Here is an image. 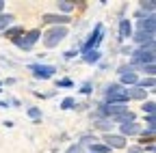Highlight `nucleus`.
I'll list each match as a JSON object with an SVG mask.
<instances>
[{"mask_svg": "<svg viewBox=\"0 0 156 153\" xmlns=\"http://www.w3.org/2000/svg\"><path fill=\"white\" fill-rule=\"evenodd\" d=\"M65 37H67V28L65 26H54V28H50L44 35V45L46 48H56L58 43L65 39Z\"/></svg>", "mask_w": 156, "mask_h": 153, "instance_id": "nucleus-1", "label": "nucleus"}, {"mask_svg": "<svg viewBox=\"0 0 156 153\" xmlns=\"http://www.w3.org/2000/svg\"><path fill=\"white\" fill-rule=\"evenodd\" d=\"M154 58H156V54H154V43L143 45L141 50H136V52L132 54V63H134V65H141V67L152 65V63H154Z\"/></svg>", "mask_w": 156, "mask_h": 153, "instance_id": "nucleus-2", "label": "nucleus"}, {"mask_svg": "<svg viewBox=\"0 0 156 153\" xmlns=\"http://www.w3.org/2000/svg\"><path fill=\"white\" fill-rule=\"evenodd\" d=\"M41 37V30H30V32H26V35H20V37H15L13 39V43L17 45V48H22V50H30L35 43H37V39Z\"/></svg>", "mask_w": 156, "mask_h": 153, "instance_id": "nucleus-3", "label": "nucleus"}, {"mask_svg": "<svg viewBox=\"0 0 156 153\" xmlns=\"http://www.w3.org/2000/svg\"><path fill=\"white\" fill-rule=\"evenodd\" d=\"M128 99H130L128 91H124L122 86H117V84L108 86V91H106V101L108 104H126Z\"/></svg>", "mask_w": 156, "mask_h": 153, "instance_id": "nucleus-4", "label": "nucleus"}, {"mask_svg": "<svg viewBox=\"0 0 156 153\" xmlns=\"http://www.w3.org/2000/svg\"><path fill=\"white\" fill-rule=\"evenodd\" d=\"M102 37H104V28H102V24H98V26H95V30H93V32H91V37H89V41L83 45V52L98 50V45H100V41H102Z\"/></svg>", "mask_w": 156, "mask_h": 153, "instance_id": "nucleus-5", "label": "nucleus"}, {"mask_svg": "<svg viewBox=\"0 0 156 153\" xmlns=\"http://www.w3.org/2000/svg\"><path fill=\"white\" fill-rule=\"evenodd\" d=\"M30 71H33V75L37 80H48L56 73V69L52 65H30Z\"/></svg>", "mask_w": 156, "mask_h": 153, "instance_id": "nucleus-6", "label": "nucleus"}, {"mask_svg": "<svg viewBox=\"0 0 156 153\" xmlns=\"http://www.w3.org/2000/svg\"><path fill=\"white\" fill-rule=\"evenodd\" d=\"M119 73H122V82H124V84L136 86V82H139V75H136L132 69H128V67H122V69H119Z\"/></svg>", "mask_w": 156, "mask_h": 153, "instance_id": "nucleus-7", "label": "nucleus"}, {"mask_svg": "<svg viewBox=\"0 0 156 153\" xmlns=\"http://www.w3.org/2000/svg\"><path fill=\"white\" fill-rule=\"evenodd\" d=\"M154 30H156V22H154L152 15L139 22V32H145V35H152V37H154Z\"/></svg>", "mask_w": 156, "mask_h": 153, "instance_id": "nucleus-8", "label": "nucleus"}, {"mask_svg": "<svg viewBox=\"0 0 156 153\" xmlns=\"http://www.w3.org/2000/svg\"><path fill=\"white\" fill-rule=\"evenodd\" d=\"M102 112L108 114V117L113 119V117H117V114L126 112V106L124 104H106V106H102Z\"/></svg>", "mask_w": 156, "mask_h": 153, "instance_id": "nucleus-9", "label": "nucleus"}, {"mask_svg": "<svg viewBox=\"0 0 156 153\" xmlns=\"http://www.w3.org/2000/svg\"><path fill=\"white\" fill-rule=\"evenodd\" d=\"M44 20L46 22H50V24H54V26H63V24H67V22H72L69 20V15H44Z\"/></svg>", "mask_w": 156, "mask_h": 153, "instance_id": "nucleus-10", "label": "nucleus"}, {"mask_svg": "<svg viewBox=\"0 0 156 153\" xmlns=\"http://www.w3.org/2000/svg\"><path fill=\"white\" fill-rule=\"evenodd\" d=\"M104 142H106L108 149H111V147H124V145H126V138H124V136H111V134H108V136L104 138Z\"/></svg>", "mask_w": 156, "mask_h": 153, "instance_id": "nucleus-11", "label": "nucleus"}, {"mask_svg": "<svg viewBox=\"0 0 156 153\" xmlns=\"http://www.w3.org/2000/svg\"><path fill=\"white\" fill-rule=\"evenodd\" d=\"M130 32H132L130 22H128V20H122V22H119V37H122V41H126V39H128Z\"/></svg>", "mask_w": 156, "mask_h": 153, "instance_id": "nucleus-12", "label": "nucleus"}, {"mask_svg": "<svg viewBox=\"0 0 156 153\" xmlns=\"http://www.w3.org/2000/svg\"><path fill=\"white\" fill-rule=\"evenodd\" d=\"M132 134H139V127H136V123H124L122 125V136H132Z\"/></svg>", "mask_w": 156, "mask_h": 153, "instance_id": "nucleus-13", "label": "nucleus"}, {"mask_svg": "<svg viewBox=\"0 0 156 153\" xmlns=\"http://www.w3.org/2000/svg\"><path fill=\"white\" fill-rule=\"evenodd\" d=\"M134 41L136 43H141V45H150V43H154V37L152 35H145V32H136V37H134Z\"/></svg>", "mask_w": 156, "mask_h": 153, "instance_id": "nucleus-14", "label": "nucleus"}, {"mask_svg": "<svg viewBox=\"0 0 156 153\" xmlns=\"http://www.w3.org/2000/svg\"><path fill=\"white\" fill-rule=\"evenodd\" d=\"M128 97L130 99H145V88H139V86H134L128 91Z\"/></svg>", "mask_w": 156, "mask_h": 153, "instance_id": "nucleus-15", "label": "nucleus"}, {"mask_svg": "<svg viewBox=\"0 0 156 153\" xmlns=\"http://www.w3.org/2000/svg\"><path fill=\"white\" fill-rule=\"evenodd\" d=\"M100 52H98V50H89V52H85V56H83V58H85V63H98V61H100Z\"/></svg>", "mask_w": 156, "mask_h": 153, "instance_id": "nucleus-16", "label": "nucleus"}, {"mask_svg": "<svg viewBox=\"0 0 156 153\" xmlns=\"http://www.w3.org/2000/svg\"><path fill=\"white\" fill-rule=\"evenodd\" d=\"M11 22H13V15H2L0 13V30H7L11 26Z\"/></svg>", "mask_w": 156, "mask_h": 153, "instance_id": "nucleus-17", "label": "nucleus"}, {"mask_svg": "<svg viewBox=\"0 0 156 153\" xmlns=\"http://www.w3.org/2000/svg\"><path fill=\"white\" fill-rule=\"evenodd\" d=\"M111 149L102 142H91V153H108Z\"/></svg>", "mask_w": 156, "mask_h": 153, "instance_id": "nucleus-18", "label": "nucleus"}, {"mask_svg": "<svg viewBox=\"0 0 156 153\" xmlns=\"http://www.w3.org/2000/svg\"><path fill=\"white\" fill-rule=\"evenodd\" d=\"M56 5H58V9H61L63 13H69V11L74 9V2H69V0H58Z\"/></svg>", "mask_w": 156, "mask_h": 153, "instance_id": "nucleus-19", "label": "nucleus"}, {"mask_svg": "<svg viewBox=\"0 0 156 153\" xmlns=\"http://www.w3.org/2000/svg\"><path fill=\"white\" fill-rule=\"evenodd\" d=\"M5 32H7V37H11V39H15V37H20V35L24 32V28H22V26H15V28H7Z\"/></svg>", "mask_w": 156, "mask_h": 153, "instance_id": "nucleus-20", "label": "nucleus"}, {"mask_svg": "<svg viewBox=\"0 0 156 153\" xmlns=\"http://www.w3.org/2000/svg\"><path fill=\"white\" fill-rule=\"evenodd\" d=\"M136 84H139V88H145V86L147 88H154V78H147V80L143 78V80H139Z\"/></svg>", "mask_w": 156, "mask_h": 153, "instance_id": "nucleus-21", "label": "nucleus"}, {"mask_svg": "<svg viewBox=\"0 0 156 153\" xmlns=\"http://www.w3.org/2000/svg\"><path fill=\"white\" fill-rule=\"evenodd\" d=\"M74 104H76V101H74V97H65V99L61 101V108H63V110H72V108H74Z\"/></svg>", "mask_w": 156, "mask_h": 153, "instance_id": "nucleus-22", "label": "nucleus"}, {"mask_svg": "<svg viewBox=\"0 0 156 153\" xmlns=\"http://www.w3.org/2000/svg\"><path fill=\"white\" fill-rule=\"evenodd\" d=\"M26 112H28V117L35 119V121H37V119H41V110H39V108H28Z\"/></svg>", "mask_w": 156, "mask_h": 153, "instance_id": "nucleus-23", "label": "nucleus"}, {"mask_svg": "<svg viewBox=\"0 0 156 153\" xmlns=\"http://www.w3.org/2000/svg\"><path fill=\"white\" fill-rule=\"evenodd\" d=\"M154 110H156V104H154V101H145V104H143V112L154 114Z\"/></svg>", "mask_w": 156, "mask_h": 153, "instance_id": "nucleus-24", "label": "nucleus"}, {"mask_svg": "<svg viewBox=\"0 0 156 153\" xmlns=\"http://www.w3.org/2000/svg\"><path fill=\"white\" fill-rule=\"evenodd\" d=\"M141 5H143V9H147V11H154V5H156V2H154V0H147V2H141Z\"/></svg>", "mask_w": 156, "mask_h": 153, "instance_id": "nucleus-25", "label": "nucleus"}, {"mask_svg": "<svg viewBox=\"0 0 156 153\" xmlns=\"http://www.w3.org/2000/svg\"><path fill=\"white\" fill-rule=\"evenodd\" d=\"M58 86H65V88H69V86H74V82H72V80H58Z\"/></svg>", "mask_w": 156, "mask_h": 153, "instance_id": "nucleus-26", "label": "nucleus"}, {"mask_svg": "<svg viewBox=\"0 0 156 153\" xmlns=\"http://www.w3.org/2000/svg\"><path fill=\"white\" fill-rule=\"evenodd\" d=\"M80 93L89 95V93H91V84H89V82H87V84H83V91H80Z\"/></svg>", "mask_w": 156, "mask_h": 153, "instance_id": "nucleus-27", "label": "nucleus"}, {"mask_svg": "<svg viewBox=\"0 0 156 153\" xmlns=\"http://www.w3.org/2000/svg\"><path fill=\"white\" fill-rule=\"evenodd\" d=\"M145 121H147L150 127H154V114H147V119H145Z\"/></svg>", "mask_w": 156, "mask_h": 153, "instance_id": "nucleus-28", "label": "nucleus"}, {"mask_svg": "<svg viewBox=\"0 0 156 153\" xmlns=\"http://www.w3.org/2000/svg\"><path fill=\"white\" fill-rule=\"evenodd\" d=\"M74 56H76V52H74V50H69V52L65 54V58H74Z\"/></svg>", "mask_w": 156, "mask_h": 153, "instance_id": "nucleus-29", "label": "nucleus"}, {"mask_svg": "<svg viewBox=\"0 0 156 153\" xmlns=\"http://www.w3.org/2000/svg\"><path fill=\"white\" fill-rule=\"evenodd\" d=\"M0 108H9V101H0Z\"/></svg>", "mask_w": 156, "mask_h": 153, "instance_id": "nucleus-30", "label": "nucleus"}, {"mask_svg": "<svg viewBox=\"0 0 156 153\" xmlns=\"http://www.w3.org/2000/svg\"><path fill=\"white\" fill-rule=\"evenodd\" d=\"M128 153H141V149H130Z\"/></svg>", "mask_w": 156, "mask_h": 153, "instance_id": "nucleus-31", "label": "nucleus"}, {"mask_svg": "<svg viewBox=\"0 0 156 153\" xmlns=\"http://www.w3.org/2000/svg\"><path fill=\"white\" fill-rule=\"evenodd\" d=\"M2 9H5V0H0V13H2Z\"/></svg>", "mask_w": 156, "mask_h": 153, "instance_id": "nucleus-32", "label": "nucleus"}, {"mask_svg": "<svg viewBox=\"0 0 156 153\" xmlns=\"http://www.w3.org/2000/svg\"><path fill=\"white\" fill-rule=\"evenodd\" d=\"M0 93H2V88H0Z\"/></svg>", "mask_w": 156, "mask_h": 153, "instance_id": "nucleus-33", "label": "nucleus"}]
</instances>
